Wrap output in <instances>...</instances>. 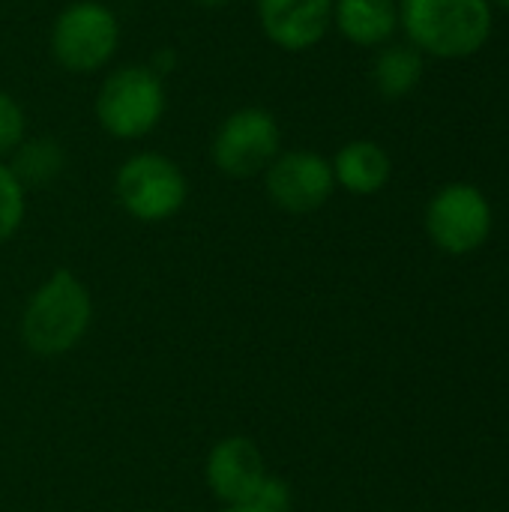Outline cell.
I'll list each match as a JSON object with an SVG mask.
<instances>
[{
	"label": "cell",
	"instance_id": "obj_15",
	"mask_svg": "<svg viewBox=\"0 0 509 512\" xmlns=\"http://www.w3.org/2000/svg\"><path fill=\"white\" fill-rule=\"evenodd\" d=\"M24 210H27V189L12 174V168L0 162V243H6L21 228Z\"/></svg>",
	"mask_w": 509,
	"mask_h": 512
},
{
	"label": "cell",
	"instance_id": "obj_14",
	"mask_svg": "<svg viewBox=\"0 0 509 512\" xmlns=\"http://www.w3.org/2000/svg\"><path fill=\"white\" fill-rule=\"evenodd\" d=\"M66 165V153L60 147V141L54 138H24L15 150H12V174L21 180V186H45L51 180H57L63 174Z\"/></svg>",
	"mask_w": 509,
	"mask_h": 512
},
{
	"label": "cell",
	"instance_id": "obj_21",
	"mask_svg": "<svg viewBox=\"0 0 509 512\" xmlns=\"http://www.w3.org/2000/svg\"><path fill=\"white\" fill-rule=\"evenodd\" d=\"M489 3H492V6H501L504 12H509V0H489Z\"/></svg>",
	"mask_w": 509,
	"mask_h": 512
},
{
	"label": "cell",
	"instance_id": "obj_9",
	"mask_svg": "<svg viewBox=\"0 0 509 512\" xmlns=\"http://www.w3.org/2000/svg\"><path fill=\"white\" fill-rule=\"evenodd\" d=\"M264 36L282 51L315 48L333 27V0H255Z\"/></svg>",
	"mask_w": 509,
	"mask_h": 512
},
{
	"label": "cell",
	"instance_id": "obj_1",
	"mask_svg": "<svg viewBox=\"0 0 509 512\" xmlns=\"http://www.w3.org/2000/svg\"><path fill=\"white\" fill-rule=\"evenodd\" d=\"M399 27L423 57L465 60L492 39L495 6L489 0H399Z\"/></svg>",
	"mask_w": 509,
	"mask_h": 512
},
{
	"label": "cell",
	"instance_id": "obj_17",
	"mask_svg": "<svg viewBox=\"0 0 509 512\" xmlns=\"http://www.w3.org/2000/svg\"><path fill=\"white\" fill-rule=\"evenodd\" d=\"M291 504H294L291 486L282 477L264 474V480L258 483V489L243 507H249L252 512H291Z\"/></svg>",
	"mask_w": 509,
	"mask_h": 512
},
{
	"label": "cell",
	"instance_id": "obj_2",
	"mask_svg": "<svg viewBox=\"0 0 509 512\" xmlns=\"http://www.w3.org/2000/svg\"><path fill=\"white\" fill-rule=\"evenodd\" d=\"M93 318V300L72 270H54L27 300L21 315V342L39 357L72 351Z\"/></svg>",
	"mask_w": 509,
	"mask_h": 512
},
{
	"label": "cell",
	"instance_id": "obj_10",
	"mask_svg": "<svg viewBox=\"0 0 509 512\" xmlns=\"http://www.w3.org/2000/svg\"><path fill=\"white\" fill-rule=\"evenodd\" d=\"M264 474L267 468L261 450L255 447V441L243 435L222 438L207 456V486L228 507L246 504L264 480Z\"/></svg>",
	"mask_w": 509,
	"mask_h": 512
},
{
	"label": "cell",
	"instance_id": "obj_16",
	"mask_svg": "<svg viewBox=\"0 0 509 512\" xmlns=\"http://www.w3.org/2000/svg\"><path fill=\"white\" fill-rule=\"evenodd\" d=\"M27 138V117L18 99L6 90H0V162L3 156H12V150Z\"/></svg>",
	"mask_w": 509,
	"mask_h": 512
},
{
	"label": "cell",
	"instance_id": "obj_12",
	"mask_svg": "<svg viewBox=\"0 0 509 512\" xmlns=\"http://www.w3.org/2000/svg\"><path fill=\"white\" fill-rule=\"evenodd\" d=\"M336 30L360 48H381L399 30L396 0H333Z\"/></svg>",
	"mask_w": 509,
	"mask_h": 512
},
{
	"label": "cell",
	"instance_id": "obj_8",
	"mask_svg": "<svg viewBox=\"0 0 509 512\" xmlns=\"http://www.w3.org/2000/svg\"><path fill=\"white\" fill-rule=\"evenodd\" d=\"M270 201L294 216H306L321 210L336 192V177L330 159L315 150H291L279 153L273 165L264 171Z\"/></svg>",
	"mask_w": 509,
	"mask_h": 512
},
{
	"label": "cell",
	"instance_id": "obj_6",
	"mask_svg": "<svg viewBox=\"0 0 509 512\" xmlns=\"http://www.w3.org/2000/svg\"><path fill=\"white\" fill-rule=\"evenodd\" d=\"M495 213L474 183H447L426 204V234L447 255H471L492 237Z\"/></svg>",
	"mask_w": 509,
	"mask_h": 512
},
{
	"label": "cell",
	"instance_id": "obj_11",
	"mask_svg": "<svg viewBox=\"0 0 509 512\" xmlns=\"http://www.w3.org/2000/svg\"><path fill=\"white\" fill-rule=\"evenodd\" d=\"M330 165H333L336 186L360 198L378 195L393 177L390 153L378 141H369V138H354L345 147H339Z\"/></svg>",
	"mask_w": 509,
	"mask_h": 512
},
{
	"label": "cell",
	"instance_id": "obj_20",
	"mask_svg": "<svg viewBox=\"0 0 509 512\" xmlns=\"http://www.w3.org/2000/svg\"><path fill=\"white\" fill-rule=\"evenodd\" d=\"M219 512H252L249 507H243V504H234V507H225V510Z\"/></svg>",
	"mask_w": 509,
	"mask_h": 512
},
{
	"label": "cell",
	"instance_id": "obj_18",
	"mask_svg": "<svg viewBox=\"0 0 509 512\" xmlns=\"http://www.w3.org/2000/svg\"><path fill=\"white\" fill-rule=\"evenodd\" d=\"M174 66H177V54L171 51V48H159L156 54H153V60H150V69L162 78V75H168V72H174Z\"/></svg>",
	"mask_w": 509,
	"mask_h": 512
},
{
	"label": "cell",
	"instance_id": "obj_13",
	"mask_svg": "<svg viewBox=\"0 0 509 512\" xmlns=\"http://www.w3.org/2000/svg\"><path fill=\"white\" fill-rule=\"evenodd\" d=\"M423 72L426 60L411 42H387L372 63V84L384 99H405L417 90Z\"/></svg>",
	"mask_w": 509,
	"mask_h": 512
},
{
	"label": "cell",
	"instance_id": "obj_5",
	"mask_svg": "<svg viewBox=\"0 0 509 512\" xmlns=\"http://www.w3.org/2000/svg\"><path fill=\"white\" fill-rule=\"evenodd\" d=\"M120 45L117 15L96 0L69 3L51 24V54L75 75H93L111 63Z\"/></svg>",
	"mask_w": 509,
	"mask_h": 512
},
{
	"label": "cell",
	"instance_id": "obj_7",
	"mask_svg": "<svg viewBox=\"0 0 509 512\" xmlns=\"http://www.w3.org/2000/svg\"><path fill=\"white\" fill-rule=\"evenodd\" d=\"M282 147L279 120L258 105L231 111L213 135L210 156L213 165L228 177H255L264 174Z\"/></svg>",
	"mask_w": 509,
	"mask_h": 512
},
{
	"label": "cell",
	"instance_id": "obj_4",
	"mask_svg": "<svg viewBox=\"0 0 509 512\" xmlns=\"http://www.w3.org/2000/svg\"><path fill=\"white\" fill-rule=\"evenodd\" d=\"M117 204L138 222H165L177 216L189 198L186 174L174 159L156 150L129 156L114 174Z\"/></svg>",
	"mask_w": 509,
	"mask_h": 512
},
{
	"label": "cell",
	"instance_id": "obj_19",
	"mask_svg": "<svg viewBox=\"0 0 509 512\" xmlns=\"http://www.w3.org/2000/svg\"><path fill=\"white\" fill-rule=\"evenodd\" d=\"M198 6H204V9H222V6H228L231 0H195Z\"/></svg>",
	"mask_w": 509,
	"mask_h": 512
},
{
	"label": "cell",
	"instance_id": "obj_3",
	"mask_svg": "<svg viewBox=\"0 0 509 512\" xmlns=\"http://www.w3.org/2000/svg\"><path fill=\"white\" fill-rule=\"evenodd\" d=\"M168 108L165 81L141 63L114 69L96 96V120L99 126L120 141H135L150 135Z\"/></svg>",
	"mask_w": 509,
	"mask_h": 512
}]
</instances>
